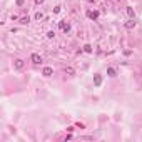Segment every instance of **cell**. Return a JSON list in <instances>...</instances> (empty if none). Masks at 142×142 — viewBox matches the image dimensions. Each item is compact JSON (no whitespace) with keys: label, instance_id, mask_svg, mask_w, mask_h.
Instances as JSON below:
<instances>
[{"label":"cell","instance_id":"cell-5","mask_svg":"<svg viewBox=\"0 0 142 142\" xmlns=\"http://www.w3.org/2000/svg\"><path fill=\"white\" fill-rule=\"evenodd\" d=\"M87 17H89V19H92V20H95L97 17H99V12H97V10H94V12H89V13H87Z\"/></svg>","mask_w":142,"mask_h":142},{"label":"cell","instance_id":"cell-16","mask_svg":"<svg viewBox=\"0 0 142 142\" xmlns=\"http://www.w3.org/2000/svg\"><path fill=\"white\" fill-rule=\"evenodd\" d=\"M35 3H37V5H40V3H44V0H35Z\"/></svg>","mask_w":142,"mask_h":142},{"label":"cell","instance_id":"cell-14","mask_svg":"<svg viewBox=\"0 0 142 142\" xmlns=\"http://www.w3.org/2000/svg\"><path fill=\"white\" fill-rule=\"evenodd\" d=\"M54 35H55L54 32H48V34H47V37H48V38H54Z\"/></svg>","mask_w":142,"mask_h":142},{"label":"cell","instance_id":"cell-4","mask_svg":"<svg viewBox=\"0 0 142 142\" xmlns=\"http://www.w3.org/2000/svg\"><path fill=\"white\" fill-rule=\"evenodd\" d=\"M59 27L62 28L64 32H69V30H70V25H69V24H65V22H60V24H59Z\"/></svg>","mask_w":142,"mask_h":142},{"label":"cell","instance_id":"cell-1","mask_svg":"<svg viewBox=\"0 0 142 142\" xmlns=\"http://www.w3.org/2000/svg\"><path fill=\"white\" fill-rule=\"evenodd\" d=\"M32 62L34 64H40L42 62V57L38 55V54H32Z\"/></svg>","mask_w":142,"mask_h":142},{"label":"cell","instance_id":"cell-6","mask_svg":"<svg viewBox=\"0 0 142 142\" xmlns=\"http://www.w3.org/2000/svg\"><path fill=\"white\" fill-rule=\"evenodd\" d=\"M13 65H15V69H22V67H24V60H20V59H17V60L13 62Z\"/></svg>","mask_w":142,"mask_h":142},{"label":"cell","instance_id":"cell-8","mask_svg":"<svg viewBox=\"0 0 142 142\" xmlns=\"http://www.w3.org/2000/svg\"><path fill=\"white\" fill-rule=\"evenodd\" d=\"M65 74H69V75H74V74H75V70H74L72 67H65Z\"/></svg>","mask_w":142,"mask_h":142},{"label":"cell","instance_id":"cell-10","mask_svg":"<svg viewBox=\"0 0 142 142\" xmlns=\"http://www.w3.org/2000/svg\"><path fill=\"white\" fill-rule=\"evenodd\" d=\"M127 15H129L130 19H134V9L132 7H127Z\"/></svg>","mask_w":142,"mask_h":142},{"label":"cell","instance_id":"cell-11","mask_svg":"<svg viewBox=\"0 0 142 142\" xmlns=\"http://www.w3.org/2000/svg\"><path fill=\"white\" fill-rule=\"evenodd\" d=\"M28 22H30V19H28V17H24V19H20V24H24V25H27Z\"/></svg>","mask_w":142,"mask_h":142},{"label":"cell","instance_id":"cell-12","mask_svg":"<svg viewBox=\"0 0 142 142\" xmlns=\"http://www.w3.org/2000/svg\"><path fill=\"white\" fill-rule=\"evenodd\" d=\"M84 50L87 52V54H90V52H92V47H90V45L87 44V45H84Z\"/></svg>","mask_w":142,"mask_h":142},{"label":"cell","instance_id":"cell-3","mask_svg":"<svg viewBox=\"0 0 142 142\" xmlns=\"http://www.w3.org/2000/svg\"><path fill=\"white\" fill-rule=\"evenodd\" d=\"M42 74H44V75H45V77H50V75H52V74H54V70H52L50 67H45V69L42 70Z\"/></svg>","mask_w":142,"mask_h":142},{"label":"cell","instance_id":"cell-7","mask_svg":"<svg viewBox=\"0 0 142 142\" xmlns=\"http://www.w3.org/2000/svg\"><path fill=\"white\" fill-rule=\"evenodd\" d=\"M134 27H135V22H134V20H129V22L125 24V28H129V30H130V28H134Z\"/></svg>","mask_w":142,"mask_h":142},{"label":"cell","instance_id":"cell-13","mask_svg":"<svg viewBox=\"0 0 142 142\" xmlns=\"http://www.w3.org/2000/svg\"><path fill=\"white\" fill-rule=\"evenodd\" d=\"M42 17H44V15H42L40 12H38V13H35V19H37V20H40V19H42Z\"/></svg>","mask_w":142,"mask_h":142},{"label":"cell","instance_id":"cell-15","mask_svg":"<svg viewBox=\"0 0 142 142\" xmlns=\"http://www.w3.org/2000/svg\"><path fill=\"white\" fill-rule=\"evenodd\" d=\"M17 5H20V7H22V5H24V0H17Z\"/></svg>","mask_w":142,"mask_h":142},{"label":"cell","instance_id":"cell-2","mask_svg":"<svg viewBox=\"0 0 142 142\" xmlns=\"http://www.w3.org/2000/svg\"><path fill=\"white\" fill-rule=\"evenodd\" d=\"M94 84L97 85V87H100V84H102V77L99 75V74H95V75H94Z\"/></svg>","mask_w":142,"mask_h":142},{"label":"cell","instance_id":"cell-9","mask_svg":"<svg viewBox=\"0 0 142 142\" xmlns=\"http://www.w3.org/2000/svg\"><path fill=\"white\" fill-rule=\"evenodd\" d=\"M107 74H109L110 77H115V69H112V67H109V69H107Z\"/></svg>","mask_w":142,"mask_h":142}]
</instances>
